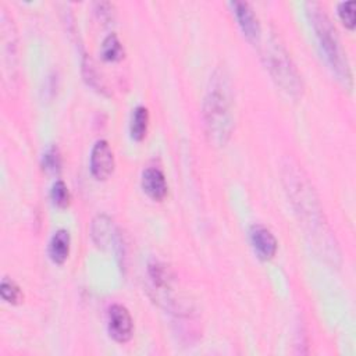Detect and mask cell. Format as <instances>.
I'll list each match as a JSON object with an SVG mask.
<instances>
[{"mask_svg":"<svg viewBox=\"0 0 356 356\" xmlns=\"http://www.w3.org/2000/svg\"><path fill=\"white\" fill-rule=\"evenodd\" d=\"M306 7L325 61L328 63L332 72L338 76V79H341L345 85L348 83L350 86V68L346 60V54L343 53V49L341 46V40L337 35V29L332 26L330 18L317 3H307Z\"/></svg>","mask_w":356,"mask_h":356,"instance_id":"1","label":"cell"},{"mask_svg":"<svg viewBox=\"0 0 356 356\" xmlns=\"http://www.w3.org/2000/svg\"><path fill=\"white\" fill-rule=\"evenodd\" d=\"M203 117L207 134L216 143H224L232 129L231 100L224 79H214L203 103Z\"/></svg>","mask_w":356,"mask_h":356,"instance_id":"2","label":"cell"},{"mask_svg":"<svg viewBox=\"0 0 356 356\" xmlns=\"http://www.w3.org/2000/svg\"><path fill=\"white\" fill-rule=\"evenodd\" d=\"M266 60L268 65L267 68L277 85H280L286 93L298 96L302 92V81L285 49L277 42H273L267 49Z\"/></svg>","mask_w":356,"mask_h":356,"instance_id":"3","label":"cell"},{"mask_svg":"<svg viewBox=\"0 0 356 356\" xmlns=\"http://www.w3.org/2000/svg\"><path fill=\"white\" fill-rule=\"evenodd\" d=\"M108 335L120 343H125L132 338L134 320L128 309L122 305H113L107 313Z\"/></svg>","mask_w":356,"mask_h":356,"instance_id":"4","label":"cell"},{"mask_svg":"<svg viewBox=\"0 0 356 356\" xmlns=\"http://www.w3.org/2000/svg\"><path fill=\"white\" fill-rule=\"evenodd\" d=\"M114 171V154L107 140H97L90 152V172L99 179H107Z\"/></svg>","mask_w":356,"mask_h":356,"instance_id":"5","label":"cell"},{"mask_svg":"<svg viewBox=\"0 0 356 356\" xmlns=\"http://www.w3.org/2000/svg\"><path fill=\"white\" fill-rule=\"evenodd\" d=\"M249 238L254 249V253L257 254L259 259L270 260L275 256L278 249V242L268 228L260 224H254L250 227Z\"/></svg>","mask_w":356,"mask_h":356,"instance_id":"6","label":"cell"},{"mask_svg":"<svg viewBox=\"0 0 356 356\" xmlns=\"http://www.w3.org/2000/svg\"><path fill=\"white\" fill-rule=\"evenodd\" d=\"M229 6L243 35L250 42H256L260 38V24L252 7L246 1H232Z\"/></svg>","mask_w":356,"mask_h":356,"instance_id":"7","label":"cell"},{"mask_svg":"<svg viewBox=\"0 0 356 356\" xmlns=\"http://www.w3.org/2000/svg\"><path fill=\"white\" fill-rule=\"evenodd\" d=\"M142 189L153 200H163L168 192L164 174L154 167L146 168L142 172Z\"/></svg>","mask_w":356,"mask_h":356,"instance_id":"8","label":"cell"},{"mask_svg":"<svg viewBox=\"0 0 356 356\" xmlns=\"http://www.w3.org/2000/svg\"><path fill=\"white\" fill-rule=\"evenodd\" d=\"M114 234V225L108 216L99 214L93 218L90 224V236L97 248H106L110 245V242H113Z\"/></svg>","mask_w":356,"mask_h":356,"instance_id":"9","label":"cell"},{"mask_svg":"<svg viewBox=\"0 0 356 356\" xmlns=\"http://www.w3.org/2000/svg\"><path fill=\"white\" fill-rule=\"evenodd\" d=\"M71 236L67 229H58L53 234L49 243V256L53 263L63 264L70 254Z\"/></svg>","mask_w":356,"mask_h":356,"instance_id":"10","label":"cell"},{"mask_svg":"<svg viewBox=\"0 0 356 356\" xmlns=\"http://www.w3.org/2000/svg\"><path fill=\"white\" fill-rule=\"evenodd\" d=\"M147 125H149V111L143 106L135 107L131 115V122H129V134L131 138L136 142H140L145 139L146 132H147Z\"/></svg>","mask_w":356,"mask_h":356,"instance_id":"11","label":"cell"},{"mask_svg":"<svg viewBox=\"0 0 356 356\" xmlns=\"http://www.w3.org/2000/svg\"><path fill=\"white\" fill-rule=\"evenodd\" d=\"M149 277L152 280V285L154 289L167 291L171 288L172 274L165 264H163L157 260L152 261L149 264Z\"/></svg>","mask_w":356,"mask_h":356,"instance_id":"12","label":"cell"},{"mask_svg":"<svg viewBox=\"0 0 356 356\" xmlns=\"http://www.w3.org/2000/svg\"><path fill=\"white\" fill-rule=\"evenodd\" d=\"M100 54L106 61H120L124 57V46L115 33H110L102 43Z\"/></svg>","mask_w":356,"mask_h":356,"instance_id":"13","label":"cell"},{"mask_svg":"<svg viewBox=\"0 0 356 356\" xmlns=\"http://www.w3.org/2000/svg\"><path fill=\"white\" fill-rule=\"evenodd\" d=\"M0 295L1 298L7 302V303H11V305H17L22 300L24 295H22V291L21 288L10 278L4 277L1 280V284H0Z\"/></svg>","mask_w":356,"mask_h":356,"instance_id":"14","label":"cell"},{"mask_svg":"<svg viewBox=\"0 0 356 356\" xmlns=\"http://www.w3.org/2000/svg\"><path fill=\"white\" fill-rule=\"evenodd\" d=\"M50 197L54 206H57L58 209H65L70 204L71 200V195L68 191V186L65 185L64 181H56L51 186L50 191Z\"/></svg>","mask_w":356,"mask_h":356,"instance_id":"15","label":"cell"},{"mask_svg":"<svg viewBox=\"0 0 356 356\" xmlns=\"http://www.w3.org/2000/svg\"><path fill=\"white\" fill-rule=\"evenodd\" d=\"M42 167L46 172L56 174L61 168V154L56 146L49 147L42 157Z\"/></svg>","mask_w":356,"mask_h":356,"instance_id":"16","label":"cell"},{"mask_svg":"<svg viewBox=\"0 0 356 356\" xmlns=\"http://www.w3.org/2000/svg\"><path fill=\"white\" fill-rule=\"evenodd\" d=\"M355 7H356V3L353 0L343 1L338 6V15L342 24L350 31L355 29Z\"/></svg>","mask_w":356,"mask_h":356,"instance_id":"17","label":"cell"},{"mask_svg":"<svg viewBox=\"0 0 356 356\" xmlns=\"http://www.w3.org/2000/svg\"><path fill=\"white\" fill-rule=\"evenodd\" d=\"M82 71H83V76H85L86 82H88L92 88L99 89V90H104V88H103V85H102V81H100L99 75L96 74L95 65L92 64L90 60L83 58V61H82Z\"/></svg>","mask_w":356,"mask_h":356,"instance_id":"18","label":"cell"},{"mask_svg":"<svg viewBox=\"0 0 356 356\" xmlns=\"http://www.w3.org/2000/svg\"><path fill=\"white\" fill-rule=\"evenodd\" d=\"M96 13L102 19L113 18V4L110 3H96Z\"/></svg>","mask_w":356,"mask_h":356,"instance_id":"19","label":"cell"}]
</instances>
